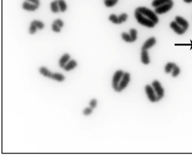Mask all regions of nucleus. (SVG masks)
Segmentation results:
<instances>
[{
  "label": "nucleus",
  "mask_w": 192,
  "mask_h": 156,
  "mask_svg": "<svg viewBox=\"0 0 192 156\" xmlns=\"http://www.w3.org/2000/svg\"><path fill=\"white\" fill-rule=\"evenodd\" d=\"M135 18L138 21V23H139L142 25L145 26V27L153 28L156 25L152 21L147 18V17H145V15H143V14L139 13V12L137 11H135Z\"/></svg>",
  "instance_id": "1"
},
{
  "label": "nucleus",
  "mask_w": 192,
  "mask_h": 156,
  "mask_svg": "<svg viewBox=\"0 0 192 156\" xmlns=\"http://www.w3.org/2000/svg\"><path fill=\"white\" fill-rule=\"evenodd\" d=\"M136 11H139V13L143 14V15H145L147 18L150 19L155 24H157L159 23V18L157 17V15L155 13V12L152 11L149 9H147L146 7H139L136 9Z\"/></svg>",
  "instance_id": "2"
},
{
  "label": "nucleus",
  "mask_w": 192,
  "mask_h": 156,
  "mask_svg": "<svg viewBox=\"0 0 192 156\" xmlns=\"http://www.w3.org/2000/svg\"><path fill=\"white\" fill-rule=\"evenodd\" d=\"M124 71L122 70H118L116 71L115 74L113 76V81H112V85H113V88L115 92L118 91V86H119V82L121 81L122 78L124 75Z\"/></svg>",
  "instance_id": "3"
},
{
  "label": "nucleus",
  "mask_w": 192,
  "mask_h": 156,
  "mask_svg": "<svg viewBox=\"0 0 192 156\" xmlns=\"http://www.w3.org/2000/svg\"><path fill=\"white\" fill-rule=\"evenodd\" d=\"M152 86L153 87L156 94H157V102L161 100L162 98L163 97V96H164V89L161 86V83L156 80V81H154L152 82Z\"/></svg>",
  "instance_id": "4"
},
{
  "label": "nucleus",
  "mask_w": 192,
  "mask_h": 156,
  "mask_svg": "<svg viewBox=\"0 0 192 156\" xmlns=\"http://www.w3.org/2000/svg\"><path fill=\"white\" fill-rule=\"evenodd\" d=\"M130 81H131V76H130V74L128 72L124 73V75L122 78L121 81L119 82V83L117 93H120L123 90H125L126 88L127 87V85H129Z\"/></svg>",
  "instance_id": "5"
},
{
  "label": "nucleus",
  "mask_w": 192,
  "mask_h": 156,
  "mask_svg": "<svg viewBox=\"0 0 192 156\" xmlns=\"http://www.w3.org/2000/svg\"><path fill=\"white\" fill-rule=\"evenodd\" d=\"M145 93L147 95V97H148V99L151 102H157V94H156L155 90H154L153 87L152 85H147L145 86Z\"/></svg>",
  "instance_id": "6"
},
{
  "label": "nucleus",
  "mask_w": 192,
  "mask_h": 156,
  "mask_svg": "<svg viewBox=\"0 0 192 156\" xmlns=\"http://www.w3.org/2000/svg\"><path fill=\"white\" fill-rule=\"evenodd\" d=\"M173 2L167 3L166 4H163L162 6H160L159 7L155 8V12L156 14H159V15L163 14L170 11V10L173 8Z\"/></svg>",
  "instance_id": "7"
},
{
  "label": "nucleus",
  "mask_w": 192,
  "mask_h": 156,
  "mask_svg": "<svg viewBox=\"0 0 192 156\" xmlns=\"http://www.w3.org/2000/svg\"><path fill=\"white\" fill-rule=\"evenodd\" d=\"M39 6L34 4H32L28 1H24L23 4V9L25 11H34L36 10L39 9Z\"/></svg>",
  "instance_id": "8"
},
{
  "label": "nucleus",
  "mask_w": 192,
  "mask_h": 156,
  "mask_svg": "<svg viewBox=\"0 0 192 156\" xmlns=\"http://www.w3.org/2000/svg\"><path fill=\"white\" fill-rule=\"evenodd\" d=\"M170 27H171L177 35H183V34H185L186 32H187L185 29H184L181 26H180L178 24L176 23L175 21L171 22Z\"/></svg>",
  "instance_id": "9"
},
{
  "label": "nucleus",
  "mask_w": 192,
  "mask_h": 156,
  "mask_svg": "<svg viewBox=\"0 0 192 156\" xmlns=\"http://www.w3.org/2000/svg\"><path fill=\"white\" fill-rule=\"evenodd\" d=\"M157 43V40L155 37H150L145 42L143 46H142V50H148L151 49L153 46L155 45V43Z\"/></svg>",
  "instance_id": "10"
},
{
  "label": "nucleus",
  "mask_w": 192,
  "mask_h": 156,
  "mask_svg": "<svg viewBox=\"0 0 192 156\" xmlns=\"http://www.w3.org/2000/svg\"><path fill=\"white\" fill-rule=\"evenodd\" d=\"M71 60V56H70L69 54L65 53L62 56L61 58L59 59V66L61 68L64 69V67H65V65L69 63V61Z\"/></svg>",
  "instance_id": "11"
},
{
  "label": "nucleus",
  "mask_w": 192,
  "mask_h": 156,
  "mask_svg": "<svg viewBox=\"0 0 192 156\" xmlns=\"http://www.w3.org/2000/svg\"><path fill=\"white\" fill-rule=\"evenodd\" d=\"M175 22L178 24L180 26H181L184 29H185L186 31H187L188 28H189V23H188L185 19H184L183 18L180 16L175 17Z\"/></svg>",
  "instance_id": "12"
},
{
  "label": "nucleus",
  "mask_w": 192,
  "mask_h": 156,
  "mask_svg": "<svg viewBox=\"0 0 192 156\" xmlns=\"http://www.w3.org/2000/svg\"><path fill=\"white\" fill-rule=\"evenodd\" d=\"M78 66L77 62L74 60H70L67 65H65V67H64V70L66 71H70L73 69H75Z\"/></svg>",
  "instance_id": "13"
},
{
  "label": "nucleus",
  "mask_w": 192,
  "mask_h": 156,
  "mask_svg": "<svg viewBox=\"0 0 192 156\" xmlns=\"http://www.w3.org/2000/svg\"><path fill=\"white\" fill-rule=\"evenodd\" d=\"M141 62L144 64V65H148V64H149V63H150L148 51H147V50H142Z\"/></svg>",
  "instance_id": "14"
},
{
  "label": "nucleus",
  "mask_w": 192,
  "mask_h": 156,
  "mask_svg": "<svg viewBox=\"0 0 192 156\" xmlns=\"http://www.w3.org/2000/svg\"><path fill=\"white\" fill-rule=\"evenodd\" d=\"M39 72L41 74H42L43 77H46V78H49V79H51L52 75H53V73L51 72L50 70L47 69L46 67H41L39 68Z\"/></svg>",
  "instance_id": "15"
},
{
  "label": "nucleus",
  "mask_w": 192,
  "mask_h": 156,
  "mask_svg": "<svg viewBox=\"0 0 192 156\" xmlns=\"http://www.w3.org/2000/svg\"><path fill=\"white\" fill-rule=\"evenodd\" d=\"M171 2H173L172 0H154L152 3V7L157 8L160 7V6H162L163 4H166L167 3H171Z\"/></svg>",
  "instance_id": "16"
},
{
  "label": "nucleus",
  "mask_w": 192,
  "mask_h": 156,
  "mask_svg": "<svg viewBox=\"0 0 192 156\" xmlns=\"http://www.w3.org/2000/svg\"><path fill=\"white\" fill-rule=\"evenodd\" d=\"M51 79L55 80L57 82H63L65 80V77L60 73H53Z\"/></svg>",
  "instance_id": "17"
},
{
  "label": "nucleus",
  "mask_w": 192,
  "mask_h": 156,
  "mask_svg": "<svg viewBox=\"0 0 192 156\" xmlns=\"http://www.w3.org/2000/svg\"><path fill=\"white\" fill-rule=\"evenodd\" d=\"M51 9L54 13H57L58 12H59V4H58V0H55L51 4Z\"/></svg>",
  "instance_id": "18"
},
{
  "label": "nucleus",
  "mask_w": 192,
  "mask_h": 156,
  "mask_svg": "<svg viewBox=\"0 0 192 156\" xmlns=\"http://www.w3.org/2000/svg\"><path fill=\"white\" fill-rule=\"evenodd\" d=\"M122 38L124 41L128 42V43H133V42H134V40H133V37H131V35L126 32L122 33Z\"/></svg>",
  "instance_id": "19"
},
{
  "label": "nucleus",
  "mask_w": 192,
  "mask_h": 156,
  "mask_svg": "<svg viewBox=\"0 0 192 156\" xmlns=\"http://www.w3.org/2000/svg\"><path fill=\"white\" fill-rule=\"evenodd\" d=\"M58 4H59V11L61 12H65L67 11V5L64 0H58Z\"/></svg>",
  "instance_id": "20"
},
{
  "label": "nucleus",
  "mask_w": 192,
  "mask_h": 156,
  "mask_svg": "<svg viewBox=\"0 0 192 156\" xmlns=\"http://www.w3.org/2000/svg\"><path fill=\"white\" fill-rule=\"evenodd\" d=\"M175 66H176L175 64L173 63H169L168 64H166V65L165 67L166 73L169 74L172 72V71H173V69H174V67H175Z\"/></svg>",
  "instance_id": "21"
},
{
  "label": "nucleus",
  "mask_w": 192,
  "mask_h": 156,
  "mask_svg": "<svg viewBox=\"0 0 192 156\" xmlns=\"http://www.w3.org/2000/svg\"><path fill=\"white\" fill-rule=\"evenodd\" d=\"M118 2V0H104V4L106 7H113Z\"/></svg>",
  "instance_id": "22"
},
{
  "label": "nucleus",
  "mask_w": 192,
  "mask_h": 156,
  "mask_svg": "<svg viewBox=\"0 0 192 156\" xmlns=\"http://www.w3.org/2000/svg\"><path fill=\"white\" fill-rule=\"evenodd\" d=\"M32 23L34 24V25L37 26V27L39 29H43L44 27H45V25H44V23L43 22L40 21H37V20H34V21H33Z\"/></svg>",
  "instance_id": "23"
},
{
  "label": "nucleus",
  "mask_w": 192,
  "mask_h": 156,
  "mask_svg": "<svg viewBox=\"0 0 192 156\" xmlns=\"http://www.w3.org/2000/svg\"><path fill=\"white\" fill-rule=\"evenodd\" d=\"M109 21H111L112 23L114 24H119V18H118V16L115 15V14H111L109 16Z\"/></svg>",
  "instance_id": "24"
},
{
  "label": "nucleus",
  "mask_w": 192,
  "mask_h": 156,
  "mask_svg": "<svg viewBox=\"0 0 192 156\" xmlns=\"http://www.w3.org/2000/svg\"><path fill=\"white\" fill-rule=\"evenodd\" d=\"M118 18H119V24H122L124 22L127 21L128 18V15L127 13H122L119 16H118Z\"/></svg>",
  "instance_id": "25"
},
{
  "label": "nucleus",
  "mask_w": 192,
  "mask_h": 156,
  "mask_svg": "<svg viewBox=\"0 0 192 156\" xmlns=\"http://www.w3.org/2000/svg\"><path fill=\"white\" fill-rule=\"evenodd\" d=\"M180 69L176 65L175 67H174L173 71H172V76H173V77H177V76L180 74Z\"/></svg>",
  "instance_id": "26"
},
{
  "label": "nucleus",
  "mask_w": 192,
  "mask_h": 156,
  "mask_svg": "<svg viewBox=\"0 0 192 156\" xmlns=\"http://www.w3.org/2000/svg\"><path fill=\"white\" fill-rule=\"evenodd\" d=\"M37 29L38 28L37 27V26H36L34 23H31L30 27H29V34H30V35H34V34H35L37 32Z\"/></svg>",
  "instance_id": "27"
},
{
  "label": "nucleus",
  "mask_w": 192,
  "mask_h": 156,
  "mask_svg": "<svg viewBox=\"0 0 192 156\" xmlns=\"http://www.w3.org/2000/svg\"><path fill=\"white\" fill-rule=\"evenodd\" d=\"M92 112H93V109H92L91 107H87L83 110V113L84 116H88L91 115L92 113Z\"/></svg>",
  "instance_id": "28"
},
{
  "label": "nucleus",
  "mask_w": 192,
  "mask_h": 156,
  "mask_svg": "<svg viewBox=\"0 0 192 156\" xmlns=\"http://www.w3.org/2000/svg\"><path fill=\"white\" fill-rule=\"evenodd\" d=\"M129 32H130V35H131V37H133V40H134V41H136V39H137V31H136V29H130Z\"/></svg>",
  "instance_id": "29"
},
{
  "label": "nucleus",
  "mask_w": 192,
  "mask_h": 156,
  "mask_svg": "<svg viewBox=\"0 0 192 156\" xmlns=\"http://www.w3.org/2000/svg\"><path fill=\"white\" fill-rule=\"evenodd\" d=\"M61 29L62 28L59 27L57 25H56L55 23H53V25H52V29H53V32H56V33L60 32Z\"/></svg>",
  "instance_id": "30"
},
{
  "label": "nucleus",
  "mask_w": 192,
  "mask_h": 156,
  "mask_svg": "<svg viewBox=\"0 0 192 156\" xmlns=\"http://www.w3.org/2000/svg\"><path fill=\"white\" fill-rule=\"evenodd\" d=\"M89 107H91L92 109H95L97 106V99H91L90 102H89Z\"/></svg>",
  "instance_id": "31"
},
{
  "label": "nucleus",
  "mask_w": 192,
  "mask_h": 156,
  "mask_svg": "<svg viewBox=\"0 0 192 156\" xmlns=\"http://www.w3.org/2000/svg\"><path fill=\"white\" fill-rule=\"evenodd\" d=\"M54 23H55L56 25H57L60 28H62L64 27V22L62 21L61 19H57L53 22Z\"/></svg>",
  "instance_id": "32"
},
{
  "label": "nucleus",
  "mask_w": 192,
  "mask_h": 156,
  "mask_svg": "<svg viewBox=\"0 0 192 156\" xmlns=\"http://www.w3.org/2000/svg\"><path fill=\"white\" fill-rule=\"evenodd\" d=\"M27 1L32 4H34L40 6V0H27Z\"/></svg>",
  "instance_id": "33"
},
{
  "label": "nucleus",
  "mask_w": 192,
  "mask_h": 156,
  "mask_svg": "<svg viewBox=\"0 0 192 156\" xmlns=\"http://www.w3.org/2000/svg\"><path fill=\"white\" fill-rule=\"evenodd\" d=\"M184 1L186 3H191L192 2V0H184Z\"/></svg>",
  "instance_id": "34"
}]
</instances>
